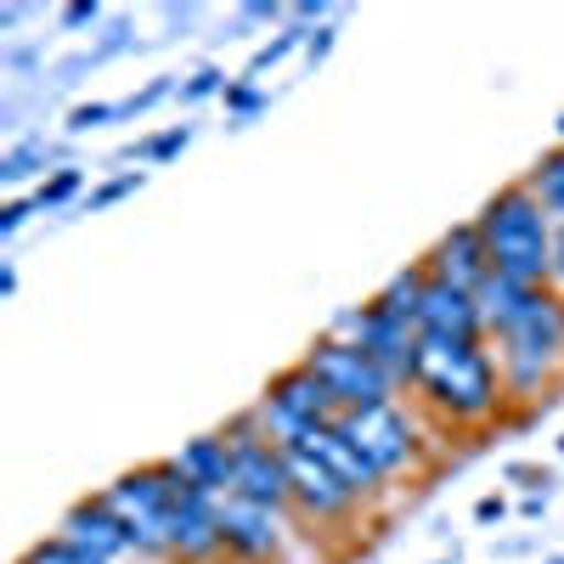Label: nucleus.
Masks as SVG:
<instances>
[{
  "instance_id": "1",
  "label": "nucleus",
  "mask_w": 564,
  "mask_h": 564,
  "mask_svg": "<svg viewBox=\"0 0 564 564\" xmlns=\"http://www.w3.org/2000/svg\"><path fill=\"white\" fill-rule=\"evenodd\" d=\"M412 390L430 395L435 412L452 423H486L502 401L497 361L480 350V339H417V367H412Z\"/></svg>"
},
{
  "instance_id": "2",
  "label": "nucleus",
  "mask_w": 564,
  "mask_h": 564,
  "mask_svg": "<svg viewBox=\"0 0 564 564\" xmlns=\"http://www.w3.org/2000/svg\"><path fill=\"white\" fill-rule=\"evenodd\" d=\"M475 226H480V238H486V254H491V271L497 276L520 282V289H542V282L553 276L547 215H542L531 186H508V193H497Z\"/></svg>"
},
{
  "instance_id": "3",
  "label": "nucleus",
  "mask_w": 564,
  "mask_h": 564,
  "mask_svg": "<svg viewBox=\"0 0 564 564\" xmlns=\"http://www.w3.org/2000/svg\"><path fill=\"white\" fill-rule=\"evenodd\" d=\"M558 361H564V300L536 289L525 316L502 334V390L508 395L542 390Z\"/></svg>"
},
{
  "instance_id": "4",
  "label": "nucleus",
  "mask_w": 564,
  "mask_h": 564,
  "mask_svg": "<svg viewBox=\"0 0 564 564\" xmlns=\"http://www.w3.org/2000/svg\"><path fill=\"white\" fill-rule=\"evenodd\" d=\"M193 491L181 475H175V463H153V468H130V475H119L102 502L124 520L135 553H170V508Z\"/></svg>"
},
{
  "instance_id": "5",
  "label": "nucleus",
  "mask_w": 564,
  "mask_h": 564,
  "mask_svg": "<svg viewBox=\"0 0 564 564\" xmlns=\"http://www.w3.org/2000/svg\"><path fill=\"white\" fill-rule=\"evenodd\" d=\"M260 423L276 446H300L311 430H322V423H339V401L327 395V384L300 361V367L271 379V390L260 401Z\"/></svg>"
},
{
  "instance_id": "6",
  "label": "nucleus",
  "mask_w": 564,
  "mask_h": 564,
  "mask_svg": "<svg viewBox=\"0 0 564 564\" xmlns=\"http://www.w3.org/2000/svg\"><path fill=\"white\" fill-rule=\"evenodd\" d=\"M226 446H231V457H238V491H231V497H249V502H260V508H276V513L294 502L289 457H282V446L265 435L260 412H249V417H231Z\"/></svg>"
},
{
  "instance_id": "7",
  "label": "nucleus",
  "mask_w": 564,
  "mask_h": 564,
  "mask_svg": "<svg viewBox=\"0 0 564 564\" xmlns=\"http://www.w3.org/2000/svg\"><path fill=\"white\" fill-rule=\"evenodd\" d=\"M305 367L327 384V395L339 401V412H361V406H384L395 395V379L372 361L356 339H322L305 350Z\"/></svg>"
},
{
  "instance_id": "8",
  "label": "nucleus",
  "mask_w": 564,
  "mask_h": 564,
  "mask_svg": "<svg viewBox=\"0 0 564 564\" xmlns=\"http://www.w3.org/2000/svg\"><path fill=\"white\" fill-rule=\"evenodd\" d=\"M339 430L379 463V475H406V468H417V435H412V417L384 401V406H361V412H339Z\"/></svg>"
},
{
  "instance_id": "9",
  "label": "nucleus",
  "mask_w": 564,
  "mask_h": 564,
  "mask_svg": "<svg viewBox=\"0 0 564 564\" xmlns=\"http://www.w3.org/2000/svg\"><path fill=\"white\" fill-rule=\"evenodd\" d=\"M345 334H356V345L379 361L390 379H395V390L401 384H412V367H417V322H401V316H384L379 305H367V311H350L345 322Z\"/></svg>"
},
{
  "instance_id": "10",
  "label": "nucleus",
  "mask_w": 564,
  "mask_h": 564,
  "mask_svg": "<svg viewBox=\"0 0 564 564\" xmlns=\"http://www.w3.org/2000/svg\"><path fill=\"white\" fill-rule=\"evenodd\" d=\"M282 457H289V480H294V508L305 513V520L316 525H339V520H356V508L361 497L334 475L327 463H316L311 452L300 446H282Z\"/></svg>"
},
{
  "instance_id": "11",
  "label": "nucleus",
  "mask_w": 564,
  "mask_h": 564,
  "mask_svg": "<svg viewBox=\"0 0 564 564\" xmlns=\"http://www.w3.org/2000/svg\"><path fill=\"white\" fill-rule=\"evenodd\" d=\"M220 542H226V553H238L243 564L276 558L282 553V520H276V508H260L249 497H220Z\"/></svg>"
},
{
  "instance_id": "12",
  "label": "nucleus",
  "mask_w": 564,
  "mask_h": 564,
  "mask_svg": "<svg viewBox=\"0 0 564 564\" xmlns=\"http://www.w3.org/2000/svg\"><path fill=\"white\" fill-rule=\"evenodd\" d=\"M300 452H311L316 463H327V468H334V475L361 497V502H372V497H379L384 491V475H379V463H372L345 430H339V423H322V430H311L305 441H300Z\"/></svg>"
},
{
  "instance_id": "13",
  "label": "nucleus",
  "mask_w": 564,
  "mask_h": 564,
  "mask_svg": "<svg viewBox=\"0 0 564 564\" xmlns=\"http://www.w3.org/2000/svg\"><path fill=\"white\" fill-rule=\"evenodd\" d=\"M423 271H430L435 282H446V289L480 294L486 276H491V254H486L480 226H452L446 238L435 243V254H430V265H423Z\"/></svg>"
},
{
  "instance_id": "14",
  "label": "nucleus",
  "mask_w": 564,
  "mask_h": 564,
  "mask_svg": "<svg viewBox=\"0 0 564 564\" xmlns=\"http://www.w3.org/2000/svg\"><path fill=\"white\" fill-rule=\"evenodd\" d=\"M57 536H63V542H74L85 558H97V564H113V558H124V553L135 547V542H130V531H124V520H119V513H113L102 497L74 502Z\"/></svg>"
},
{
  "instance_id": "15",
  "label": "nucleus",
  "mask_w": 564,
  "mask_h": 564,
  "mask_svg": "<svg viewBox=\"0 0 564 564\" xmlns=\"http://www.w3.org/2000/svg\"><path fill=\"white\" fill-rule=\"evenodd\" d=\"M226 542H220V497H204V491H186L175 508H170V553L186 558V564H204L215 558Z\"/></svg>"
},
{
  "instance_id": "16",
  "label": "nucleus",
  "mask_w": 564,
  "mask_h": 564,
  "mask_svg": "<svg viewBox=\"0 0 564 564\" xmlns=\"http://www.w3.org/2000/svg\"><path fill=\"white\" fill-rule=\"evenodd\" d=\"M417 334H435V339H480V334H486L480 300L463 294V289H446V282L430 276L423 305H417Z\"/></svg>"
},
{
  "instance_id": "17",
  "label": "nucleus",
  "mask_w": 564,
  "mask_h": 564,
  "mask_svg": "<svg viewBox=\"0 0 564 564\" xmlns=\"http://www.w3.org/2000/svg\"><path fill=\"white\" fill-rule=\"evenodd\" d=\"M170 463H175V475L193 491H204V497H231V491H238V457H231L226 435L186 441L181 457H170Z\"/></svg>"
},
{
  "instance_id": "18",
  "label": "nucleus",
  "mask_w": 564,
  "mask_h": 564,
  "mask_svg": "<svg viewBox=\"0 0 564 564\" xmlns=\"http://www.w3.org/2000/svg\"><path fill=\"white\" fill-rule=\"evenodd\" d=\"M423 289H430V271H406V276H395L390 289L372 300L384 316H401V322H417V305H423Z\"/></svg>"
},
{
  "instance_id": "19",
  "label": "nucleus",
  "mask_w": 564,
  "mask_h": 564,
  "mask_svg": "<svg viewBox=\"0 0 564 564\" xmlns=\"http://www.w3.org/2000/svg\"><path fill=\"white\" fill-rule=\"evenodd\" d=\"M525 186H531V193H536L547 209H558V215H564V148H558V153H547Z\"/></svg>"
},
{
  "instance_id": "20",
  "label": "nucleus",
  "mask_w": 564,
  "mask_h": 564,
  "mask_svg": "<svg viewBox=\"0 0 564 564\" xmlns=\"http://www.w3.org/2000/svg\"><path fill=\"white\" fill-rule=\"evenodd\" d=\"M23 564H97V558H85L74 542H63V536H52V542H40Z\"/></svg>"
},
{
  "instance_id": "21",
  "label": "nucleus",
  "mask_w": 564,
  "mask_h": 564,
  "mask_svg": "<svg viewBox=\"0 0 564 564\" xmlns=\"http://www.w3.org/2000/svg\"><path fill=\"white\" fill-rule=\"evenodd\" d=\"M74 186H79V170H63V175H52V181L40 186V193H34V204H63V198L74 193Z\"/></svg>"
},
{
  "instance_id": "22",
  "label": "nucleus",
  "mask_w": 564,
  "mask_h": 564,
  "mask_svg": "<svg viewBox=\"0 0 564 564\" xmlns=\"http://www.w3.org/2000/svg\"><path fill=\"white\" fill-rule=\"evenodd\" d=\"M502 513H508V502H502V497H480V502H475V520H480V525H497Z\"/></svg>"
},
{
  "instance_id": "23",
  "label": "nucleus",
  "mask_w": 564,
  "mask_h": 564,
  "mask_svg": "<svg viewBox=\"0 0 564 564\" xmlns=\"http://www.w3.org/2000/svg\"><path fill=\"white\" fill-rule=\"evenodd\" d=\"M113 108H74V119H68V130H90V124H102Z\"/></svg>"
},
{
  "instance_id": "24",
  "label": "nucleus",
  "mask_w": 564,
  "mask_h": 564,
  "mask_svg": "<svg viewBox=\"0 0 564 564\" xmlns=\"http://www.w3.org/2000/svg\"><path fill=\"white\" fill-rule=\"evenodd\" d=\"M181 148H186V130H170V135L153 141V159H170V153H181Z\"/></svg>"
},
{
  "instance_id": "25",
  "label": "nucleus",
  "mask_w": 564,
  "mask_h": 564,
  "mask_svg": "<svg viewBox=\"0 0 564 564\" xmlns=\"http://www.w3.org/2000/svg\"><path fill=\"white\" fill-rule=\"evenodd\" d=\"M215 85H220V74H215V68H204V74H198L193 85H186V97H209Z\"/></svg>"
},
{
  "instance_id": "26",
  "label": "nucleus",
  "mask_w": 564,
  "mask_h": 564,
  "mask_svg": "<svg viewBox=\"0 0 564 564\" xmlns=\"http://www.w3.org/2000/svg\"><path fill=\"white\" fill-rule=\"evenodd\" d=\"M226 102H231V108H260V90L238 85V90H226Z\"/></svg>"
},
{
  "instance_id": "27",
  "label": "nucleus",
  "mask_w": 564,
  "mask_h": 564,
  "mask_svg": "<svg viewBox=\"0 0 564 564\" xmlns=\"http://www.w3.org/2000/svg\"><path fill=\"white\" fill-rule=\"evenodd\" d=\"M553 271H558V276H564V243H558V254H553Z\"/></svg>"
},
{
  "instance_id": "28",
  "label": "nucleus",
  "mask_w": 564,
  "mask_h": 564,
  "mask_svg": "<svg viewBox=\"0 0 564 564\" xmlns=\"http://www.w3.org/2000/svg\"><path fill=\"white\" fill-rule=\"evenodd\" d=\"M558 452H564V441H558Z\"/></svg>"
},
{
  "instance_id": "29",
  "label": "nucleus",
  "mask_w": 564,
  "mask_h": 564,
  "mask_svg": "<svg viewBox=\"0 0 564 564\" xmlns=\"http://www.w3.org/2000/svg\"><path fill=\"white\" fill-rule=\"evenodd\" d=\"M553 564H564V558H553Z\"/></svg>"
}]
</instances>
